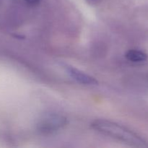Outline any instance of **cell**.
Returning a JSON list of instances; mask_svg holds the SVG:
<instances>
[{
    "mask_svg": "<svg viewBox=\"0 0 148 148\" xmlns=\"http://www.w3.org/2000/svg\"><path fill=\"white\" fill-rule=\"evenodd\" d=\"M91 127L96 131L135 147H148L146 140L129 129L108 120H95Z\"/></svg>",
    "mask_w": 148,
    "mask_h": 148,
    "instance_id": "obj_1",
    "label": "cell"
},
{
    "mask_svg": "<svg viewBox=\"0 0 148 148\" xmlns=\"http://www.w3.org/2000/svg\"><path fill=\"white\" fill-rule=\"evenodd\" d=\"M126 57L130 62L139 63V62H145L147 59L148 56L147 53L142 51L132 49V50L128 51L126 53Z\"/></svg>",
    "mask_w": 148,
    "mask_h": 148,
    "instance_id": "obj_4",
    "label": "cell"
},
{
    "mask_svg": "<svg viewBox=\"0 0 148 148\" xmlns=\"http://www.w3.org/2000/svg\"><path fill=\"white\" fill-rule=\"evenodd\" d=\"M67 124V119L63 115L56 113H50L43 116L37 124L40 132L49 134L56 132Z\"/></svg>",
    "mask_w": 148,
    "mask_h": 148,
    "instance_id": "obj_2",
    "label": "cell"
},
{
    "mask_svg": "<svg viewBox=\"0 0 148 148\" xmlns=\"http://www.w3.org/2000/svg\"><path fill=\"white\" fill-rule=\"evenodd\" d=\"M63 67L64 68L65 71L67 72L68 75L71 77L73 79L77 81V82L83 85H98V81L95 78L87 75L85 72L76 69V68L71 66L67 64H64Z\"/></svg>",
    "mask_w": 148,
    "mask_h": 148,
    "instance_id": "obj_3",
    "label": "cell"
},
{
    "mask_svg": "<svg viewBox=\"0 0 148 148\" xmlns=\"http://www.w3.org/2000/svg\"><path fill=\"white\" fill-rule=\"evenodd\" d=\"M40 0H25L26 2L31 6H36L40 3Z\"/></svg>",
    "mask_w": 148,
    "mask_h": 148,
    "instance_id": "obj_5",
    "label": "cell"
}]
</instances>
